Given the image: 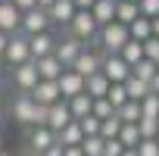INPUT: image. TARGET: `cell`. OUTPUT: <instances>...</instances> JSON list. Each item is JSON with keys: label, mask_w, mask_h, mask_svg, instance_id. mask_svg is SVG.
Instances as JSON below:
<instances>
[{"label": "cell", "mask_w": 159, "mask_h": 156, "mask_svg": "<svg viewBox=\"0 0 159 156\" xmlns=\"http://www.w3.org/2000/svg\"><path fill=\"white\" fill-rule=\"evenodd\" d=\"M50 3H53V0H38V7H44V10H47Z\"/></svg>", "instance_id": "681fc988"}, {"label": "cell", "mask_w": 159, "mask_h": 156, "mask_svg": "<svg viewBox=\"0 0 159 156\" xmlns=\"http://www.w3.org/2000/svg\"><path fill=\"white\" fill-rule=\"evenodd\" d=\"M134 150H137V156H159V140L156 137H143Z\"/></svg>", "instance_id": "e575fe53"}, {"label": "cell", "mask_w": 159, "mask_h": 156, "mask_svg": "<svg viewBox=\"0 0 159 156\" xmlns=\"http://www.w3.org/2000/svg\"><path fill=\"white\" fill-rule=\"evenodd\" d=\"M19 22H22V10H16L10 0H0V31L16 34L19 31Z\"/></svg>", "instance_id": "9a60e30c"}, {"label": "cell", "mask_w": 159, "mask_h": 156, "mask_svg": "<svg viewBox=\"0 0 159 156\" xmlns=\"http://www.w3.org/2000/svg\"><path fill=\"white\" fill-rule=\"evenodd\" d=\"M103 56H106V50H103L97 41H91V44H84V47H81V53L75 56V62H72L69 69H75L81 78H88V75L100 72V62H103Z\"/></svg>", "instance_id": "7a4b0ae2"}, {"label": "cell", "mask_w": 159, "mask_h": 156, "mask_svg": "<svg viewBox=\"0 0 159 156\" xmlns=\"http://www.w3.org/2000/svg\"><path fill=\"white\" fill-rule=\"evenodd\" d=\"M34 66H38V78H47V81H56V78L62 75V62L50 53V56H41V59H34Z\"/></svg>", "instance_id": "e0dca14e"}, {"label": "cell", "mask_w": 159, "mask_h": 156, "mask_svg": "<svg viewBox=\"0 0 159 156\" xmlns=\"http://www.w3.org/2000/svg\"><path fill=\"white\" fill-rule=\"evenodd\" d=\"M150 22H153V34L159 38V16H156V19H150Z\"/></svg>", "instance_id": "7dc6e473"}, {"label": "cell", "mask_w": 159, "mask_h": 156, "mask_svg": "<svg viewBox=\"0 0 159 156\" xmlns=\"http://www.w3.org/2000/svg\"><path fill=\"white\" fill-rule=\"evenodd\" d=\"M150 94H156V97H159V72L150 78Z\"/></svg>", "instance_id": "7bdbcfd3"}, {"label": "cell", "mask_w": 159, "mask_h": 156, "mask_svg": "<svg viewBox=\"0 0 159 156\" xmlns=\"http://www.w3.org/2000/svg\"><path fill=\"white\" fill-rule=\"evenodd\" d=\"M128 38H131V34H128V25L112 19L109 25H100V28H97V38H94V41H97L106 53H119V50H122V44H125Z\"/></svg>", "instance_id": "3957f363"}, {"label": "cell", "mask_w": 159, "mask_h": 156, "mask_svg": "<svg viewBox=\"0 0 159 156\" xmlns=\"http://www.w3.org/2000/svg\"><path fill=\"white\" fill-rule=\"evenodd\" d=\"M122 85H125V91H128V100H143V97L150 94V81H143V78H137V75H128Z\"/></svg>", "instance_id": "7402d4cb"}, {"label": "cell", "mask_w": 159, "mask_h": 156, "mask_svg": "<svg viewBox=\"0 0 159 156\" xmlns=\"http://www.w3.org/2000/svg\"><path fill=\"white\" fill-rule=\"evenodd\" d=\"M25 59H31V50H28V34L16 31V34H10V44H7V50H3V62L13 69V66H19V62H25Z\"/></svg>", "instance_id": "8992f818"}, {"label": "cell", "mask_w": 159, "mask_h": 156, "mask_svg": "<svg viewBox=\"0 0 159 156\" xmlns=\"http://www.w3.org/2000/svg\"><path fill=\"white\" fill-rule=\"evenodd\" d=\"M72 38H78V41H84V44H91L94 38H97V22H94V16H91V10H75V16L69 19V25H62Z\"/></svg>", "instance_id": "277c9868"}, {"label": "cell", "mask_w": 159, "mask_h": 156, "mask_svg": "<svg viewBox=\"0 0 159 156\" xmlns=\"http://www.w3.org/2000/svg\"><path fill=\"white\" fill-rule=\"evenodd\" d=\"M100 72L109 78V81H125V78L131 75V66H128L119 53H106L103 62H100Z\"/></svg>", "instance_id": "30bf717a"}, {"label": "cell", "mask_w": 159, "mask_h": 156, "mask_svg": "<svg viewBox=\"0 0 159 156\" xmlns=\"http://www.w3.org/2000/svg\"><path fill=\"white\" fill-rule=\"evenodd\" d=\"M7 116H10L16 125H22V128H28V125H44V122H47V106L34 103L31 94L16 91V94L10 97V103H7Z\"/></svg>", "instance_id": "6da1fadb"}, {"label": "cell", "mask_w": 159, "mask_h": 156, "mask_svg": "<svg viewBox=\"0 0 159 156\" xmlns=\"http://www.w3.org/2000/svg\"><path fill=\"white\" fill-rule=\"evenodd\" d=\"M128 34H131L134 41H147V38L153 34V22H150L147 16H137V19L128 25Z\"/></svg>", "instance_id": "d4e9b609"}, {"label": "cell", "mask_w": 159, "mask_h": 156, "mask_svg": "<svg viewBox=\"0 0 159 156\" xmlns=\"http://www.w3.org/2000/svg\"><path fill=\"white\" fill-rule=\"evenodd\" d=\"M122 140L119 137H109V140H103V156H122Z\"/></svg>", "instance_id": "f35d334b"}, {"label": "cell", "mask_w": 159, "mask_h": 156, "mask_svg": "<svg viewBox=\"0 0 159 156\" xmlns=\"http://www.w3.org/2000/svg\"><path fill=\"white\" fill-rule=\"evenodd\" d=\"M7 122H10V116H7V106H3V103H0V131H3V128H7Z\"/></svg>", "instance_id": "bcb514c9"}, {"label": "cell", "mask_w": 159, "mask_h": 156, "mask_svg": "<svg viewBox=\"0 0 159 156\" xmlns=\"http://www.w3.org/2000/svg\"><path fill=\"white\" fill-rule=\"evenodd\" d=\"M10 3H13L16 10H22V13H25V10H31V7H38V0H10Z\"/></svg>", "instance_id": "ab89813d"}, {"label": "cell", "mask_w": 159, "mask_h": 156, "mask_svg": "<svg viewBox=\"0 0 159 156\" xmlns=\"http://www.w3.org/2000/svg\"><path fill=\"white\" fill-rule=\"evenodd\" d=\"M22 156H41V153H34V150H25V153H22Z\"/></svg>", "instance_id": "f907efd6"}, {"label": "cell", "mask_w": 159, "mask_h": 156, "mask_svg": "<svg viewBox=\"0 0 159 156\" xmlns=\"http://www.w3.org/2000/svg\"><path fill=\"white\" fill-rule=\"evenodd\" d=\"M143 56L159 66V38H156V34H150V38L143 41Z\"/></svg>", "instance_id": "8d00e7d4"}, {"label": "cell", "mask_w": 159, "mask_h": 156, "mask_svg": "<svg viewBox=\"0 0 159 156\" xmlns=\"http://www.w3.org/2000/svg\"><path fill=\"white\" fill-rule=\"evenodd\" d=\"M116 116H119L122 122H137V119H140V100H125V103L116 109Z\"/></svg>", "instance_id": "4316f807"}, {"label": "cell", "mask_w": 159, "mask_h": 156, "mask_svg": "<svg viewBox=\"0 0 159 156\" xmlns=\"http://www.w3.org/2000/svg\"><path fill=\"white\" fill-rule=\"evenodd\" d=\"M47 16H50L53 25H69V19L75 16V3L72 0H53L47 7Z\"/></svg>", "instance_id": "2e32d148"}, {"label": "cell", "mask_w": 159, "mask_h": 156, "mask_svg": "<svg viewBox=\"0 0 159 156\" xmlns=\"http://www.w3.org/2000/svg\"><path fill=\"white\" fill-rule=\"evenodd\" d=\"M81 47H84V41H78V38H72V34L66 31V34H56L53 56H56L62 66H72V62H75V56L81 53Z\"/></svg>", "instance_id": "9c48e42d"}, {"label": "cell", "mask_w": 159, "mask_h": 156, "mask_svg": "<svg viewBox=\"0 0 159 156\" xmlns=\"http://www.w3.org/2000/svg\"><path fill=\"white\" fill-rule=\"evenodd\" d=\"M7 44H10V34H7V31H0V59H3V50H7Z\"/></svg>", "instance_id": "f6af8a7d"}, {"label": "cell", "mask_w": 159, "mask_h": 156, "mask_svg": "<svg viewBox=\"0 0 159 156\" xmlns=\"http://www.w3.org/2000/svg\"><path fill=\"white\" fill-rule=\"evenodd\" d=\"M66 103H69V112H72V119H84V116L91 112V106H94V97L81 91V94H75V97H69Z\"/></svg>", "instance_id": "44dd1931"}, {"label": "cell", "mask_w": 159, "mask_h": 156, "mask_svg": "<svg viewBox=\"0 0 159 156\" xmlns=\"http://www.w3.org/2000/svg\"><path fill=\"white\" fill-rule=\"evenodd\" d=\"M122 156H137V150H134V147H125V150H122Z\"/></svg>", "instance_id": "c3c4849f"}, {"label": "cell", "mask_w": 159, "mask_h": 156, "mask_svg": "<svg viewBox=\"0 0 159 156\" xmlns=\"http://www.w3.org/2000/svg\"><path fill=\"white\" fill-rule=\"evenodd\" d=\"M109 85H112V81H109L103 72H94V75L84 78V94H91V97H106Z\"/></svg>", "instance_id": "ffe728a7"}, {"label": "cell", "mask_w": 159, "mask_h": 156, "mask_svg": "<svg viewBox=\"0 0 159 156\" xmlns=\"http://www.w3.org/2000/svg\"><path fill=\"white\" fill-rule=\"evenodd\" d=\"M156 140H159V131H156Z\"/></svg>", "instance_id": "db71d44e"}, {"label": "cell", "mask_w": 159, "mask_h": 156, "mask_svg": "<svg viewBox=\"0 0 159 156\" xmlns=\"http://www.w3.org/2000/svg\"><path fill=\"white\" fill-rule=\"evenodd\" d=\"M119 140H122V147H137V144H140L137 122H122V128H119Z\"/></svg>", "instance_id": "484cf974"}, {"label": "cell", "mask_w": 159, "mask_h": 156, "mask_svg": "<svg viewBox=\"0 0 159 156\" xmlns=\"http://www.w3.org/2000/svg\"><path fill=\"white\" fill-rule=\"evenodd\" d=\"M106 100H109V103L119 109V106L128 100V91H125V85H122V81H112V85H109V91H106Z\"/></svg>", "instance_id": "1f68e13d"}, {"label": "cell", "mask_w": 159, "mask_h": 156, "mask_svg": "<svg viewBox=\"0 0 159 156\" xmlns=\"http://www.w3.org/2000/svg\"><path fill=\"white\" fill-rule=\"evenodd\" d=\"M91 16H94L97 25H109V22L116 19V0H94Z\"/></svg>", "instance_id": "d6986e66"}, {"label": "cell", "mask_w": 159, "mask_h": 156, "mask_svg": "<svg viewBox=\"0 0 159 156\" xmlns=\"http://www.w3.org/2000/svg\"><path fill=\"white\" fill-rule=\"evenodd\" d=\"M69 122H72V112H69V103H66V100H56V103L47 106V122H44V125H47L50 131H59V128L69 125Z\"/></svg>", "instance_id": "5bb4252c"}, {"label": "cell", "mask_w": 159, "mask_h": 156, "mask_svg": "<svg viewBox=\"0 0 159 156\" xmlns=\"http://www.w3.org/2000/svg\"><path fill=\"white\" fill-rule=\"evenodd\" d=\"M56 85H59V94H62V100H69V97H75V94H81L84 91V78L78 75L75 69H62V75L56 78Z\"/></svg>", "instance_id": "4fadbf2b"}, {"label": "cell", "mask_w": 159, "mask_h": 156, "mask_svg": "<svg viewBox=\"0 0 159 156\" xmlns=\"http://www.w3.org/2000/svg\"><path fill=\"white\" fill-rule=\"evenodd\" d=\"M137 131H140V140H143V137H156L159 119H137Z\"/></svg>", "instance_id": "836d02e7"}, {"label": "cell", "mask_w": 159, "mask_h": 156, "mask_svg": "<svg viewBox=\"0 0 159 156\" xmlns=\"http://www.w3.org/2000/svg\"><path fill=\"white\" fill-rule=\"evenodd\" d=\"M156 72H159V66H156L153 59H147V56H143L140 62H134V66H131V75H137V78H143V81H150V78H153Z\"/></svg>", "instance_id": "83f0119b"}, {"label": "cell", "mask_w": 159, "mask_h": 156, "mask_svg": "<svg viewBox=\"0 0 159 156\" xmlns=\"http://www.w3.org/2000/svg\"><path fill=\"white\" fill-rule=\"evenodd\" d=\"M50 144H56V131H50L47 125H28L25 128V150L44 153Z\"/></svg>", "instance_id": "ba28073f"}, {"label": "cell", "mask_w": 159, "mask_h": 156, "mask_svg": "<svg viewBox=\"0 0 159 156\" xmlns=\"http://www.w3.org/2000/svg\"><path fill=\"white\" fill-rule=\"evenodd\" d=\"M0 156H13V153H10V150H0Z\"/></svg>", "instance_id": "816d5d0a"}, {"label": "cell", "mask_w": 159, "mask_h": 156, "mask_svg": "<svg viewBox=\"0 0 159 156\" xmlns=\"http://www.w3.org/2000/svg\"><path fill=\"white\" fill-rule=\"evenodd\" d=\"M134 3H137V0H134Z\"/></svg>", "instance_id": "11a10c76"}, {"label": "cell", "mask_w": 159, "mask_h": 156, "mask_svg": "<svg viewBox=\"0 0 159 156\" xmlns=\"http://www.w3.org/2000/svg\"><path fill=\"white\" fill-rule=\"evenodd\" d=\"M28 94H31V100H34V103H41V106H50V103L62 100L59 85H56V81H47V78H38V85H34Z\"/></svg>", "instance_id": "8fae6325"}, {"label": "cell", "mask_w": 159, "mask_h": 156, "mask_svg": "<svg viewBox=\"0 0 159 156\" xmlns=\"http://www.w3.org/2000/svg\"><path fill=\"white\" fill-rule=\"evenodd\" d=\"M56 47V34L47 28V31H38V34H28V50H31V59H41V56H50Z\"/></svg>", "instance_id": "7c38bea8"}, {"label": "cell", "mask_w": 159, "mask_h": 156, "mask_svg": "<svg viewBox=\"0 0 159 156\" xmlns=\"http://www.w3.org/2000/svg\"><path fill=\"white\" fill-rule=\"evenodd\" d=\"M137 16H140V10H137V3H134V0H116V22L131 25Z\"/></svg>", "instance_id": "cb8c5ba5"}, {"label": "cell", "mask_w": 159, "mask_h": 156, "mask_svg": "<svg viewBox=\"0 0 159 156\" xmlns=\"http://www.w3.org/2000/svg\"><path fill=\"white\" fill-rule=\"evenodd\" d=\"M119 56L128 62V66H134V62H140L143 59V41H134V38H128L125 44H122V50H119Z\"/></svg>", "instance_id": "603a6c76"}, {"label": "cell", "mask_w": 159, "mask_h": 156, "mask_svg": "<svg viewBox=\"0 0 159 156\" xmlns=\"http://www.w3.org/2000/svg\"><path fill=\"white\" fill-rule=\"evenodd\" d=\"M0 91H3V75H0Z\"/></svg>", "instance_id": "f5cc1de1"}, {"label": "cell", "mask_w": 159, "mask_h": 156, "mask_svg": "<svg viewBox=\"0 0 159 156\" xmlns=\"http://www.w3.org/2000/svg\"><path fill=\"white\" fill-rule=\"evenodd\" d=\"M10 81H13L16 91L28 94V91L38 85V66H34V59H25V62L13 66V69H10Z\"/></svg>", "instance_id": "5b68a950"}, {"label": "cell", "mask_w": 159, "mask_h": 156, "mask_svg": "<svg viewBox=\"0 0 159 156\" xmlns=\"http://www.w3.org/2000/svg\"><path fill=\"white\" fill-rule=\"evenodd\" d=\"M50 25H53V22H50L47 10H44V7H31V10H25V13H22L19 31H22V34H38V31H47Z\"/></svg>", "instance_id": "52a82bcc"}, {"label": "cell", "mask_w": 159, "mask_h": 156, "mask_svg": "<svg viewBox=\"0 0 159 156\" xmlns=\"http://www.w3.org/2000/svg\"><path fill=\"white\" fill-rule=\"evenodd\" d=\"M62 156H84V150L78 147V144L75 147H62Z\"/></svg>", "instance_id": "b9f144b4"}, {"label": "cell", "mask_w": 159, "mask_h": 156, "mask_svg": "<svg viewBox=\"0 0 159 156\" xmlns=\"http://www.w3.org/2000/svg\"><path fill=\"white\" fill-rule=\"evenodd\" d=\"M140 119H159V97L156 94H147L140 100Z\"/></svg>", "instance_id": "4dcf8cb0"}, {"label": "cell", "mask_w": 159, "mask_h": 156, "mask_svg": "<svg viewBox=\"0 0 159 156\" xmlns=\"http://www.w3.org/2000/svg\"><path fill=\"white\" fill-rule=\"evenodd\" d=\"M72 3H75V10H91L94 0H72Z\"/></svg>", "instance_id": "ee69618b"}, {"label": "cell", "mask_w": 159, "mask_h": 156, "mask_svg": "<svg viewBox=\"0 0 159 156\" xmlns=\"http://www.w3.org/2000/svg\"><path fill=\"white\" fill-rule=\"evenodd\" d=\"M78 125H81V131H84V137H88V134H100V119H97L94 112H88L84 119H78Z\"/></svg>", "instance_id": "d590c367"}, {"label": "cell", "mask_w": 159, "mask_h": 156, "mask_svg": "<svg viewBox=\"0 0 159 156\" xmlns=\"http://www.w3.org/2000/svg\"><path fill=\"white\" fill-rule=\"evenodd\" d=\"M137 10H140V16L156 19L159 16V0H137Z\"/></svg>", "instance_id": "74e56055"}, {"label": "cell", "mask_w": 159, "mask_h": 156, "mask_svg": "<svg viewBox=\"0 0 159 156\" xmlns=\"http://www.w3.org/2000/svg\"><path fill=\"white\" fill-rule=\"evenodd\" d=\"M91 112H94L97 119H109V116H116V106H112L106 97H94V106H91Z\"/></svg>", "instance_id": "d6a6232c"}, {"label": "cell", "mask_w": 159, "mask_h": 156, "mask_svg": "<svg viewBox=\"0 0 159 156\" xmlns=\"http://www.w3.org/2000/svg\"><path fill=\"white\" fill-rule=\"evenodd\" d=\"M41 156H62V144H50V147H47Z\"/></svg>", "instance_id": "60d3db41"}, {"label": "cell", "mask_w": 159, "mask_h": 156, "mask_svg": "<svg viewBox=\"0 0 159 156\" xmlns=\"http://www.w3.org/2000/svg\"><path fill=\"white\" fill-rule=\"evenodd\" d=\"M78 147L84 150V156H103V137L100 134H88Z\"/></svg>", "instance_id": "f1b7e54d"}, {"label": "cell", "mask_w": 159, "mask_h": 156, "mask_svg": "<svg viewBox=\"0 0 159 156\" xmlns=\"http://www.w3.org/2000/svg\"><path fill=\"white\" fill-rule=\"evenodd\" d=\"M81 140H84V131H81V125H78V119H72L69 125H62L56 131V144H62V147H75Z\"/></svg>", "instance_id": "ac0fdd59"}, {"label": "cell", "mask_w": 159, "mask_h": 156, "mask_svg": "<svg viewBox=\"0 0 159 156\" xmlns=\"http://www.w3.org/2000/svg\"><path fill=\"white\" fill-rule=\"evenodd\" d=\"M119 128H122V119H119V116L100 119V137H103V140H109V137H119Z\"/></svg>", "instance_id": "f546056e"}]
</instances>
